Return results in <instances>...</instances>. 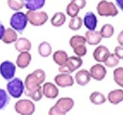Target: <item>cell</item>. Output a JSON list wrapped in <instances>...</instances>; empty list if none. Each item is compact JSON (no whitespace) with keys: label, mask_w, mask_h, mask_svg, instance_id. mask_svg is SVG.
Masks as SVG:
<instances>
[{"label":"cell","mask_w":123,"mask_h":115,"mask_svg":"<svg viewBox=\"0 0 123 115\" xmlns=\"http://www.w3.org/2000/svg\"><path fill=\"white\" fill-rule=\"evenodd\" d=\"M113 80L115 83L123 88V67H118L113 70Z\"/></svg>","instance_id":"cell-30"},{"label":"cell","mask_w":123,"mask_h":115,"mask_svg":"<svg viewBox=\"0 0 123 115\" xmlns=\"http://www.w3.org/2000/svg\"><path fill=\"white\" fill-rule=\"evenodd\" d=\"M80 11V9L79 8L78 6H77L75 4L71 2L67 5V8H66V13L71 18L78 16Z\"/></svg>","instance_id":"cell-33"},{"label":"cell","mask_w":123,"mask_h":115,"mask_svg":"<svg viewBox=\"0 0 123 115\" xmlns=\"http://www.w3.org/2000/svg\"><path fill=\"white\" fill-rule=\"evenodd\" d=\"M89 100L94 105H99L103 104L106 101V98L103 93L101 92L96 91V92H92L89 96Z\"/></svg>","instance_id":"cell-24"},{"label":"cell","mask_w":123,"mask_h":115,"mask_svg":"<svg viewBox=\"0 0 123 115\" xmlns=\"http://www.w3.org/2000/svg\"><path fill=\"white\" fill-rule=\"evenodd\" d=\"M71 2L78 6L80 10L84 8L86 5V0H71Z\"/></svg>","instance_id":"cell-36"},{"label":"cell","mask_w":123,"mask_h":115,"mask_svg":"<svg viewBox=\"0 0 123 115\" xmlns=\"http://www.w3.org/2000/svg\"><path fill=\"white\" fill-rule=\"evenodd\" d=\"M26 14L30 24L34 26H41L48 20V15L46 12L28 10Z\"/></svg>","instance_id":"cell-7"},{"label":"cell","mask_w":123,"mask_h":115,"mask_svg":"<svg viewBox=\"0 0 123 115\" xmlns=\"http://www.w3.org/2000/svg\"><path fill=\"white\" fill-rule=\"evenodd\" d=\"M82 26L83 19L79 16L71 18L68 25L69 29L73 31H78L80 29Z\"/></svg>","instance_id":"cell-29"},{"label":"cell","mask_w":123,"mask_h":115,"mask_svg":"<svg viewBox=\"0 0 123 115\" xmlns=\"http://www.w3.org/2000/svg\"><path fill=\"white\" fill-rule=\"evenodd\" d=\"M50 22L53 26L56 28L61 27L66 22V16L63 12H58L53 15Z\"/></svg>","instance_id":"cell-23"},{"label":"cell","mask_w":123,"mask_h":115,"mask_svg":"<svg viewBox=\"0 0 123 115\" xmlns=\"http://www.w3.org/2000/svg\"><path fill=\"white\" fill-rule=\"evenodd\" d=\"M74 79L78 85L81 86H85L90 81L91 76L89 71L86 69H81L76 72Z\"/></svg>","instance_id":"cell-15"},{"label":"cell","mask_w":123,"mask_h":115,"mask_svg":"<svg viewBox=\"0 0 123 115\" xmlns=\"http://www.w3.org/2000/svg\"><path fill=\"white\" fill-rule=\"evenodd\" d=\"M98 19L92 12H88L84 15L83 24L88 31H95L98 25Z\"/></svg>","instance_id":"cell-14"},{"label":"cell","mask_w":123,"mask_h":115,"mask_svg":"<svg viewBox=\"0 0 123 115\" xmlns=\"http://www.w3.org/2000/svg\"><path fill=\"white\" fill-rule=\"evenodd\" d=\"M99 33L102 38H109L114 34V27L110 24H106L102 26Z\"/></svg>","instance_id":"cell-27"},{"label":"cell","mask_w":123,"mask_h":115,"mask_svg":"<svg viewBox=\"0 0 123 115\" xmlns=\"http://www.w3.org/2000/svg\"><path fill=\"white\" fill-rule=\"evenodd\" d=\"M86 40L85 37L79 34H75L69 40V45L73 49L81 45H86Z\"/></svg>","instance_id":"cell-26"},{"label":"cell","mask_w":123,"mask_h":115,"mask_svg":"<svg viewBox=\"0 0 123 115\" xmlns=\"http://www.w3.org/2000/svg\"><path fill=\"white\" fill-rule=\"evenodd\" d=\"M46 0H24L25 6L28 10L37 11L45 5Z\"/></svg>","instance_id":"cell-21"},{"label":"cell","mask_w":123,"mask_h":115,"mask_svg":"<svg viewBox=\"0 0 123 115\" xmlns=\"http://www.w3.org/2000/svg\"><path fill=\"white\" fill-rule=\"evenodd\" d=\"M5 28L4 26V25L1 23H0V40H2V38L3 36V34L5 31Z\"/></svg>","instance_id":"cell-39"},{"label":"cell","mask_w":123,"mask_h":115,"mask_svg":"<svg viewBox=\"0 0 123 115\" xmlns=\"http://www.w3.org/2000/svg\"><path fill=\"white\" fill-rule=\"evenodd\" d=\"M68 54L63 50H58L53 54V59L54 62L59 67L63 66L68 59Z\"/></svg>","instance_id":"cell-22"},{"label":"cell","mask_w":123,"mask_h":115,"mask_svg":"<svg viewBox=\"0 0 123 115\" xmlns=\"http://www.w3.org/2000/svg\"><path fill=\"white\" fill-rule=\"evenodd\" d=\"M116 5L123 12V0H115Z\"/></svg>","instance_id":"cell-40"},{"label":"cell","mask_w":123,"mask_h":115,"mask_svg":"<svg viewBox=\"0 0 123 115\" xmlns=\"http://www.w3.org/2000/svg\"><path fill=\"white\" fill-rule=\"evenodd\" d=\"M6 92L14 98H19L25 92V84L21 78L13 77L6 84Z\"/></svg>","instance_id":"cell-3"},{"label":"cell","mask_w":123,"mask_h":115,"mask_svg":"<svg viewBox=\"0 0 123 115\" xmlns=\"http://www.w3.org/2000/svg\"><path fill=\"white\" fill-rule=\"evenodd\" d=\"M83 65L82 59L76 56H73L68 58L66 63L61 67H59L58 71L60 73L71 74V73L80 69Z\"/></svg>","instance_id":"cell-6"},{"label":"cell","mask_w":123,"mask_h":115,"mask_svg":"<svg viewBox=\"0 0 123 115\" xmlns=\"http://www.w3.org/2000/svg\"><path fill=\"white\" fill-rule=\"evenodd\" d=\"M97 12L102 17H115L118 15L119 10L115 4L106 0H102L97 5Z\"/></svg>","instance_id":"cell-4"},{"label":"cell","mask_w":123,"mask_h":115,"mask_svg":"<svg viewBox=\"0 0 123 115\" xmlns=\"http://www.w3.org/2000/svg\"><path fill=\"white\" fill-rule=\"evenodd\" d=\"M16 66L13 62L5 60L0 64V75L6 80H10L14 77Z\"/></svg>","instance_id":"cell-8"},{"label":"cell","mask_w":123,"mask_h":115,"mask_svg":"<svg viewBox=\"0 0 123 115\" xmlns=\"http://www.w3.org/2000/svg\"><path fill=\"white\" fill-rule=\"evenodd\" d=\"M89 73L91 78H93L94 80L98 81H101L106 77L107 71L104 65L100 63H97L90 67Z\"/></svg>","instance_id":"cell-11"},{"label":"cell","mask_w":123,"mask_h":115,"mask_svg":"<svg viewBox=\"0 0 123 115\" xmlns=\"http://www.w3.org/2000/svg\"><path fill=\"white\" fill-rule=\"evenodd\" d=\"M85 38L86 43L90 46H96L102 40V36L99 31H87L85 33Z\"/></svg>","instance_id":"cell-17"},{"label":"cell","mask_w":123,"mask_h":115,"mask_svg":"<svg viewBox=\"0 0 123 115\" xmlns=\"http://www.w3.org/2000/svg\"><path fill=\"white\" fill-rule=\"evenodd\" d=\"M15 50L17 51L29 52L31 49V43L30 40L25 37H21L18 38L14 44Z\"/></svg>","instance_id":"cell-18"},{"label":"cell","mask_w":123,"mask_h":115,"mask_svg":"<svg viewBox=\"0 0 123 115\" xmlns=\"http://www.w3.org/2000/svg\"><path fill=\"white\" fill-rule=\"evenodd\" d=\"M114 54L119 59H123V47L121 46L115 47L114 49Z\"/></svg>","instance_id":"cell-35"},{"label":"cell","mask_w":123,"mask_h":115,"mask_svg":"<svg viewBox=\"0 0 123 115\" xmlns=\"http://www.w3.org/2000/svg\"><path fill=\"white\" fill-rule=\"evenodd\" d=\"M17 39L18 36L17 32L12 28H8L5 29L1 40L5 44H11L15 43Z\"/></svg>","instance_id":"cell-20"},{"label":"cell","mask_w":123,"mask_h":115,"mask_svg":"<svg viewBox=\"0 0 123 115\" xmlns=\"http://www.w3.org/2000/svg\"><path fill=\"white\" fill-rule=\"evenodd\" d=\"M46 77V72L40 69H36L29 74L24 82L25 95L35 102L40 101L43 97L41 84L44 82Z\"/></svg>","instance_id":"cell-1"},{"label":"cell","mask_w":123,"mask_h":115,"mask_svg":"<svg viewBox=\"0 0 123 115\" xmlns=\"http://www.w3.org/2000/svg\"><path fill=\"white\" fill-rule=\"evenodd\" d=\"M43 95L49 99H55L59 95V90L53 82H45L42 87Z\"/></svg>","instance_id":"cell-12"},{"label":"cell","mask_w":123,"mask_h":115,"mask_svg":"<svg viewBox=\"0 0 123 115\" xmlns=\"http://www.w3.org/2000/svg\"><path fill=\"white\" fill-rule=\"evenodd\" d=\"M107 99L110 103L117 105L123 101V90L116 89L109 92L108 94Z\"/></svg>","instance_id":"cell-19"},{"label":"cell","mask_w":123,"mask_h":115,"mask_svg":"<svg viewBox=\"0 0 123 115\" xmlns=\"http://www.w3.org/2000/svg\"><path fill=\"white\" fill-rule=\"evenodd\" d=\"M10 101V97L6 90L0 88V110L5 108Z\"/></svg>","instance_id":"cell-28"},{"label":"cell","mask_w":123,"mask_h":115,"mask_svg":"<svg viewBox=\"0 0 123 115\" xmlns=\"http://www.w3.org/2000/svg\"><path fill=\"white\" fill-rule=\"evenodd\" d=\"M8 7L13 11L19 12L25 6L24 0H7Z\"/></svg>","instance_id":"cell-31"},{"label":"cell","mask_w":123,"mask_h":115,"mask_svg":"<svg viewBox=\"0 0 123 115\" xmlns=\"http://www.w3.org/2000/svg\"><path fill=\"white\" fill-rule=\"evenodd\" d=\"M28 21L26 14L23 12H16L12 15L10 19V25L16 32L22 34L26 28Z\"/></svg>","instance_id":"cell-2"},{"label":"cell","mask_w":123,"mask_h":115,"mask_svg":"<svg viewBox=\"0 0 123 115\" xmlns=\"http://www.w3.org/2000/svg\"><path fill=\"white\" fill-rule=\"evenodd\" d=\"M31 58V55L29 52H21L17 56L15 61L16 65L20 69H26L30 64Z\"/></svg>","instance_id":"cell-16"},{"label":"cell","mask_w":123,"mask_h":115,"mask_svg":"<svg viewBox=\"0 0 123 115\" xmlns=\"http://www.w3.org/2000/svg\"><path fill=\"white\" fill-rule=\"evenodd\" d=\"M74 106V101L71 97L60 98L55 104L53 105L54 108L58 111L60 113L66 115L68 112L71 111Z\"/></svg>","instance_id":"cell-9"},{"label":"cell","mask_w":123,"mask_h":115,"mask_svg":"<svg viewBox=\"0 0 123 115\" xmlns=\"http://www.w3.org/2000/svg\"><path fill=\"white\" fill-rule=\"evenodd\" d=\"M48 114H49V115H66L60 113L58 111H56V110L54 108L53 106H52V107L50 108L49 110V112H48Z\"/></svg>","instance_id":"cell-37"},{"label":"cell","mask_w":123,"mask_h":115,"mask_svg":"<svg viewBox=\"0 0 123 115\" xmlns=\"http://www.w3.org/2000/svg\"><path fill=\"white\" fill-rule=\"evenodd\" d=\"M74 53L76 54V56L80 58L83 57L86 54L87 52V49H86V45H81L78 47L73 49Z\"/></svg>","instance_id":"cell-34"},{"label":"cell","mask_w":123,"mask_h":115,"mask_svg":"<svg viewBox=\"0 0 123 115\" xmlns=\"http://www.w3.org/2000/svg\"><path fill=\"white\" fill-rule=\"evenodd\" d=\"M110 54L109 49L106 46L100 45L94 49L92 56L96 61L99 63H104Z\"/></svg>","instance_id":"cell-13"},{"label":"cell","mask_w":123,"mask_h":115,"mask_svg":"<svg viewBox=\"0 0 123 115\" xmlns=\"http://www.w3.org/2000/svg\"><path fill=\"white\" fill-rule=\"evenodd\" d=\"M14 109L20 115H32L35 111V105L31 100L21 99L15 102Z\"/></svg>","instance_id":"cell-5"},{"label":"cell","mask_w":123,"mask_h":115,"mask_svg":"<svg viewBox=\"0 0 123 115\" xmlns=\"http://www.w3.org/2000/svg\"><path fill=\"white\" fill-rule=\"evenodd\" d=\"M38 53L43 58L48 57L52 53V47L51 44L46 41L41 42L38 46Z\"/></svg>","instance_id":"cell-25"},{"label":"cell","mask_w":123,"mask_h":115,"mask_svg":"<svg viewBox=\"0 0 123 115\" xmlns=\"http://www.w3.org/2000/svg\"><path fill=\"white\" fill-rule=\"evenodd\" d=\"M55 84L60 88H67L73 86L74 79L71 74L65 73H60L54 79Z\"/></svg>","instance_id":"cell-10"},{"label":"cell","mask_w":123,"mask_h":115,"mask_svg":"<svg viewBox=\"0 0 123 115\" xmlns=\"http://www.w3.org/2000/svg\"><path fill=\"white\" fill-rule=\"evenodd\" d=\"M104 63L106 67L108 68H113L119 65V59L114 54V53H110Z\"/></svg>","instance_id":"cell-32"},{"label":"cell","mask_w":123,"mask_h":115,"mask_svg":"<svg viewBox=\"0 0 123 115\" xmlns=\"http://www.w3.org/2000/svg\"><path fill=\"white\" fill-rule=\"evenodd\" d=\"M117 42L119 44V45L122 47H123V30H122L119 33L117 38Z\"/></svg>","instance_id":"cell-38"}]
</instances>
